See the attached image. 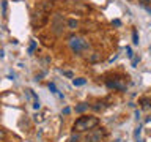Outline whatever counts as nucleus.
<instances>
[{"label":"nucleus","mask_w":151,"mask_h":142,"mask_svg":"<svg viewBox=\"0 0 151 142\" xmlns=\"http://www.w3.org/2000/svg\"><path fill=\"white\" fill-rule=\"evenodd\" d=\"M99 125V118L94 115H83L77 118L73 125V130L76 133H83V131H91Z\"/></svg>","instance_id":"obj_1"},{"label":"nucleus","mask_w":151,"mask_h":142,"mask_svg":"<svg viewBox=\"0 0 151 142\" xmlns=\"http://www.w3.org/2000/svg\"><path fill=\"white\" fill-rule=\"evenodd\" d=\"M69 46H71V49H73L76 54H80V52L87 51L90 47L88 43L85 41L83 38H80V36H71L69 38Z\"/></svg>","instance_id":"obj_2"},{"label":"nucleus","mask_w":151,"mask_h":142,"mask_svg":"<svg viewBox=\"0 0 151 142\" xmlns=\"http://www.w3.org/2000/svg\"><path fill=\"white\" fill-rule=\"evenodd\" d=\"M47 21H49L47 13L41 11V9H38V11H35V13H33V16H32V27L38 30V28H41L42 25H46Z\"/></svg>","instance_id":"obj_3"},{"label":"nucleus","mask_w":151,"mask_h":142,"mask_svg":"<svg viewBox=\"0 0 151 142\" xmlns=\"http://www.w3.org/2000/svg\"><path fill=\"white\" fill-rule=\"evenodd\" d=\"M106 133L102 130H96V131H91L90 134L87 136V142H102Z\"/></svg>","instance_id":"obj_4"},{"label":"nucleus","mask_w":151,"mask_h":142,"mask_svg":"<svg viewBox=\"0 0 151 142\" xmlns=\"http://www.w3.org/2000/svg\"><path fill=\"white\" fill-rule=\"evenodd\" d=\"M107 87L120 90V92H124V90H126V84H123L121 79H115V80H107Z\"/></svg>","instance_id":"obj_5"},{"label":"nucleus","mask_w":151,"mask_h":142,"mask_svg":"<svg viewBox=\"0 0 151 142\" xmlns=\"http://www.w3.org/2000/svg\"><path fill=\"white\" fill-rule=\"evenodd\" d=\"M52 8H54V5H52L50 2H42L40 7H38V9H41V11H44V13H49Z\"/></svg>","instance_id":"obj_6"},{"label":"nucleus","mask_w":151,"mask_h":142,"mask_svg":"<svg viewBox=\"0 0 151 142\" xmlns=\"http://www.w3.org/2000/svg\"><path fill=\"white\" fill-rule=\"evenodd\" d=\"M65 24H66V27H68L69 30H76V28L79 27V22L76 21V19H68V21H66Z\"/></svg>","instance_id":"obj_7"},{"label":"nucleus","mask_w":151,"mask_h":142,"mask_svg":"<svg viewBox=\"0 0 151 142\" xmlns=\"http://www.w3.org/2000/svg\"><path fill=\"white\" fill-rule=\"evenodd\" d=\"M140 133H142V126L135 128V131H134V139H135V142H140Z\"/></svg>","instance_id":"obj_8"},{"label":"nucleus","mask_w":151,"mask_h":142,"mask_svg":"<svg viewBox=\"0 0 151 142\" xmlns=\"http://www.w3.org/2000/svg\"><path fill=\"white\" fill-rule=\"evenodd\" d=\"M87 109H88V104H80V106H77V107H76V112H85V111H87Z\"/></svg>","instance_id":"obj_9"},{"label":"nucleus","mask_w":151,"mask_h":142,"mask_svg":"<svg viewBox=\"0 0 151 142\" xmlns=\"http://www.w3.org/2000/svg\"><path fill=\"white\" fill-rule=\"evenodd\" d=\"M85 82H87V80H85L83 78H79V79H73V84H74V85H83Z\"/></svg>","instance_id":"obj_10"},{"label":"nucleus","mask_w":151,"mask_h":142,"mask_svg":"<svg viewBox=\"0 0 151 142\" xmlns=\"http://www.w3.org/2000/svg\"><path fill=\"white\" fill-rule=\"evenodd\" d=\"M99 57H101V55H99L98 52H93V55H90L88 60H90V62H96V60H99Z\"/></svg>","instance_id":"obj_11"},{"label":"nucleus","mask_w":151,"mask_h":142,"mask_svg":"<svg viewBox=\"0 0 151 142\" xmlns=\"http://www.w3.org/2000/svg\"><path fill=\"white\" fill-rule=\"evenodd\" d=\"M132 43H134V44H139V35H137V30L132 32Z\"/></svg>","instance_id":"obj_12"},{"label":"nucleus","mask_w":151,"mask_h":142,"mask_svg":"<svg viewBox=\"0 0 151 142\" xmlns=\"http://www.w3.org/2000/svg\"><path fill=\"white\" fill-rule=\"evenodd\" d=\"M49 88H50V92H52V93L60 95V92H58V90H57V87H55V84H49ZM60 96H61V95H60Z\"/></svg>","instance_id":"obj_13"},{"label":"nucleus","mask_w":151,"mask_h":142,"mask_svg":"<svg viewBox=\"0 0 151 142\" xmlns=\"http://www.w3.org/2000/svg\"><path fill=\"white\" fill-rule=\"evenodd\" d=\"M139 3L142 5V7L148 8V5H151V0H139Z\"/></svg>","instance_id":"obj_14"},{"label":"nucleus","mask_w":151,"mask_h":142,"mask_svg":"<svg viewBox=\"0 0 151 142\" xmlns=\"http://www.w3.org/2000/svg\"><path fill=\"white\" fill-rule=\"evenodd\" d=\"M35 47H36V43L32 40V44H30V49H28V52H30V54H32V52L35 51Z\"/></svg>","instance_id":"obj_15"},{"label":"nucleus","mask_w":151,"mask_h":142,"mask_svg":"<svg viewBox=\"0 0 151 142\" xmlns=\"http://www.w3.org/2000/svg\"><path fill=\"white\" fill-rule=\"evenodd\" d=\"M5 136H6V133H5V130H3V128H0V141H2V139H5Z\"/></svg>","instance_id":"obj_16"},{"label":"nucleus","mask_w":151,"mask_h":142,"mask_svg":"<svg viewBox=\"0 0 151 142\" xmlns=\"http://www.w3.org/2000/svg\"><path fill=\"white\" fill-rule=\"evenodd\" d=\"M139 60H140V57H134V59H132V66H135L139 63Z\"/></svg>","instance_id":"obj_17"},{"label":"nucleus","mask_w":151,"mask_h":142,"mask_svg":"<svg viewBox=\"0 0 151 142\" xmlns=\"http://www.w3.org/2000/svg\"><path fill=\"white\" fill-rule=\"evenodd\" d=\"M79 141V136L76 134V136H71V139H69V142H77Z\"/></svg>","instance_id":"obj_18"},{"label":"nucleus","mask_w":151,"mask_h":142,"mask_svg":"<svg viewBox=\"0 0 151 142\" xmlns=\"http://www.w3.org/2000/svg\"><path fill=\"white\" fill-rule=\"evenodd\" d=\"M61 73L65 76H68V78H73V73H71V71H61Z\"/></svg>","instance_id":"obj_19"},{"label":"nucleus","mask_w":151,"mask_h":142,"mask_svg":"<svg viewBox=\"0 0 151 142\" xmlns=\"http://www.w3.org/2000/svg\"><path fill=\"white\" fill-rule=\"evenodd\" d=\"M2 7H3V14H5V13H6V2H5V0L2 2Z\"/></svg>","instance_id":"obj_20"},{"label":"nucleus","mask_w":151,"mask_h":142,"mask_svg":"<svg viewBox=\"0 0 151 142\" xmlns=\"http://www.w3.org/2000/svg\"><path fill=\"white\" fill-rule=\"evenodd\" d=\"M127 57H132V55H134V54H132V49H131V47H127Z\"/></svg>","instance_id":"obj_21"},{"label":"nucleus","mask_w":151,"mask_h":142,"mask_svg":"<svg viewBox=\"0 0 151 142\" xmlns=\"http://www.w3.org/2000/svg\"><path fill=\"white\" fill-rule=\"evenodd\" d=\"M69 112H71V109H69V107H65V109H63V114H65V115H68Z\"/></svg>","instance_id":"obj_22"},{"label":"nucleus","mask_w":151,"mask_h":142,"mask_svg":"<svg viewBox=\"0 0 151 142\" xmlns=\"http://www.w3.org/2000/svg\"><path fill=\"white\" fill-rule=\"evenodd\" d=\"M113 24H115V25H121V22L118 21V19H115V21H113Z\"/></svg>","instance_id":"obj_23"}]
</instances>
